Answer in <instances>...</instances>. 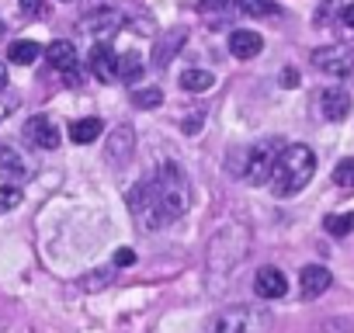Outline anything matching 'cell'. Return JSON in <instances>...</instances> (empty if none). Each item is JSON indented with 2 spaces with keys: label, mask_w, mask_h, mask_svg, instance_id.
I'll list each match as a JSON object with an SVG mask.
<instances>
[{
  "label": "cell",
  "mask_w": 354,
  "mask_h": 333,
  "mask_svg": "<svg viewBox=\"0 0 354 333\" xmlns=\"http://www.w3.org/2000/svg\"><path fill=\"white\" fill-rule=\"evenodd\" d=\"M132 216L153 233L181 219L192 209V181L177 163H160L156 171L129 191Z\"/></svg>",
  "instance_id": "obj_1"
},
{
  "label": "cell",
  "mask_w": 354,
  "mask_h": 333,
  "mask_svg": "<svg viewBox=\"0 0 354 333\" xmlns=\"http://www.w3.org/2000/svg\"><path fill=\"white\" fill-rule=\"evenodd\" d=\"M316 174V153L302 142H292L281 149L278 163H274V174H271V188L278 198H292L299 195Z\"/></svg>",
  "instance_id": "obj_2"
},
{
  "label": "cell",
  "mask_w": 354,
  "mask_h": 333,
  "mask_svg": "<svg viewBox=\"0 0 354 333\" xmlns=\"http://www.w3.org/2000/svg\"><path fill=\"white\" fill-rule=\"evenodd\" d=\"M247 250H250V233H247V226H226L223 233H216V240L209 243V278H212V285H216V278H230V271L247 257Z\"/></svg>",
  "instance_id": "obj_3"
},
{
  "label": "cell",
  "mask_w": 354,
  "mask_h": 333,
  "mask_svg": "<svg viewBox=\"0 0 354 333\" xmlns=\"http://www.w3.org/2000/svg\"><path fill=\"white\" fill-rule=\"evenodd\" d=\"M274 319L264 305H226L212 316L209 333H271Z\"/></svg>",
  "instance_id": "obj_4"
},
{
  "label": "cell",
  "mask_w": 354,
  "mask_h": 333,
  "mask_svg": "<svg viewBox=\"0 0 354 333\" xmlns=\"http://www.w3.org/2000/svg\"><path fill=\"white\" fill-rule=\"evenodd\" d=\"M25 184H28V166H25V160L18 156V149L0 146V216L21 205Z\"/></svg>",
  "instance_id": "obj_5"
},
{
  "label": "cell",
  "mask_w": 354,
  "mask_h": 333,
  "mask_svg": "<svg viewBox=\"0 0 354 333\" xmlns=\"http://www.w3.org/2000/svg\"><path fill=\"white\" fill-rule=\"evenodd\" d=\"M281 149H285V146H281L278 139H261V142H254L250 153H247V171H243V178H247L250 184H268L271 174H274V163H278Z\"/></svg>",
  "instance_id": "obj_6"
},
{
  "label": "cell",
  "mask_w": 354,
  "mask_h": 333,
  "mask_svg": "<svg viewBox=\"0 0 354 333\" xmlns=\"http://www.w3.org/2000/svg\"><path fill=\"white\" fill-rule=\"evenodd\" d=\"M313 66L326 77H351L354 73V46H344V42H333V46H323L313 53Z\"/></svg>",
  "instance_id": "obj_7"
},
{
  "label": "cell",
  "mask_w": 354,
  "mask_h": 333,
  "mask_svg": "<svg viewBox=\"0 0 354 333\" xmlns=\"http://www.w3.org/2000/svg\"><path fill=\"white\" fill-rule=\"evenodd\" d=\"M49 63H53V70L63 73L66 87H77L80 84V56H77V46L73 42H66V39L53 42L49 46Z\"/></svg>",
  "instance_id": "obj_8"
},
{
  "label": "cell",
  "mask_w": 354,
  "mask_h": 333,
  "mask_svg": "<svg viewBox=\"0 0 354 333\" xmlns=\"http://www.w3.org/2000/svg\"><path fill=\"white\" fill-rule=\"evenodd\" d=\"M25 135H28V142L39 146V149H56V146H59V129H56V122H53L49 115L28 118V122H25Z\"/></svg>",
  "instance_id": "obj_9"
},
{
  "label": "cell",
  "mask_w": 354,
  "mask_h": 333,
  "mask_svg": "<svg viewBox=\"0 0 354 333\" xmlns=\"http://www.w3.org/2000/svg\"><path fill=\"white\" fill-rule=\"evenodd\" d=\"M316 104H319V111H323L326 122H344V118L351 115V94H347L344 87H337V84L326 87Z\"/></svg>",
  "instance_id": "obj_10"
},
{
  "label": "cell",
  "mask_w": 354,
  "mask_h": 333,
  "mask_svg": "<svg viewBox=\"0 0 354 333\" xmlns=\"http://www.w3.org/2000/svg\"><path fill=\"white\" fill-rule=\"evenodd\" d=\"M330 285H333V274L323 264H306L299 271V292H302V298H319Z\"/></svg>",
  "instance_id": "obj_11"
},
{
  "label": "cell",
  "mask_w": 354,
  "mask_h": 333,
  "mask_svg": "<svg viewBox=\"0 0 354 333\" xmlns=\"http://www.w3.org/2000/svg\"><path fill=\"white\" fill-rule=\"evenodd\" d=\"M254 292H257L261 298H281V295L288 292V278L281 274V267L264 264V267L254 274Z\"/></svg>",
  "instance_id": "obj_12"
},
{
  "label": "cell",
  "mask_w": 354,
  "mask_h": 333,
  "mask_svg": "<svg viewBox=\"0 0 354 333\" xmlns=\"http://www.w3.org/2000/svg\"><path fill=\"white\" fill-rule=\"evenodd\" d=\"M87 66H91V73H94L101 84H111V80L118 77V56H115L111 46H104V42H97V46L91 49Z\"/></svg>",
  "instance_id": "obj_13"
},
{
  "label": "cell",
  "mask_w": 354,
  "mask_h": 333,
  "mask_svg": "<svg viewBox=\"0 0 354 333\" xmlns=\"http://www.w3.org/2000/svg\"><path fill=\"white\" fill-rule=\"evenodd\" d=\"M261 49H264V39L254 28H236L230 35V56H236V59H254V56H261Z\"/></svg>",
  "instance_id": "obj_14"
},
{
  "label": "cell",
  "mask_w": 354,
  "mask_h": 333,
  "mask_svg": "<svg viewBox=\"0 0 354 333\" xmlns=\"http://www.w3.org/2000/svg\"><path fill=\"white\" fill-rule=\"evenodd\" d=\"M122 21H125V18H122V11L101 8V11H91V15H84V18H80V28H84V32H115Z\"/></svg>",
  "instance_id": "obj_15"
},
{
  "label": "cell",
  "mask_w": 354,
  "mask_h": 333,
  "mask_svg": "<svg viewBox=\"0 0 354 333\" xmlns=\"http://www.w3.org/2000/svg\"><path fill=\"white\" fill-rule=\"evenodd\" d=\"M132 146H136L132 129H129V125H118V129L111 132V139H108V160H111V163H125L129 153H132Z\"/></svg>",
  "instance_id": "obj_16"
},
{
  "label": "cell",
  "mask_w": 354,
  "mask_h": 333,
  "mask_svg": "<svg viewBox=\"0 0 354 333\" xmlns=\"http://www.w3.org/2000/svg\"><path fill=\"white\" fill-rule=\"evenodd\" d=\"M39 56H42V46L32 42V39H18V42H11V49H8V59H11L15 66H32Z\"/></svg>",
  "instance_id": "obj_17"
},
{
  "label": "cell",
  "mask_w": 354,
  "mask_h": 333,
  "mask_svg": "<svg viewBox=\"0 0 354 333\" xmlns=\"http://www.w3.org/2000/svg\"><path fill=\"white\" fill-rule=\"evenodd\" d=\"M101 132H104V122H101V118H80V122L70 125V139H73L77 146H87V142L101 139Z\"/></svg>",
  "instance_id": "obj_18"
},
{
  "label": "cell",
  "mask_w": 354,
  "mask_h": 333,
  "mask_svg": "<svg viewBox=\"0 0 354 333\" xmlns=\"http://www.w3.org/2000/svg\"><path fill=\"white\" fill-rule=\"evenodd\" d=\"M185 39H188V35H185V28H174V32H170V42L163 39V42L156 46V59H153V63H156V66L163 70V66H167V63H170V59L177 56V49L185 46Z\"/></svg>",
  "instance_id": "obj_19"
},
{
  "label": "cell",
  "mask_w": 354,
  "mask_h": 333,
  "mask_svg": "<svg viewBox=\"0 0 354 333\" xmlns=\"http://www.w3.org/2000/svg\"><path fill=\"white\" fill-rule=\"evenodd\" d=\"M139 77H142V59L136 53H118V80L136 84Z\"/></svg>",
  "instance_id": "obj_20"
},
{
  "label": "cell",
  "mask_w": 354,
  "mask_h": 333,
  "mask_svg": "<svg viewBox=\"0 0 354 333\" xmlns=\"http://www.w3.org/2000/svg\"><path fill=\"white\" fill-rule=\"evenodd\" d=\"M212 84H216V77H212L209 70H185V73H181V87L192 91V94H202V91H209Z\"/></svg>",
  "instance_id": "obj_21"
},
{
  "label": "cell",
  "mask_w": 354,
  "mask_h": 333,
  "mask_svg": "<svg viewBox=\"0 0 354 333\" xmlns=\"http://www.w3.org/2000/svg\"><path fill=\"white\" fill-rule=\"evenodd\" d=\"M132 101H136L139 111H153V108L163 104V91L160 87H142V91H132Z\"/></svg>",
  "instance_id": "obj_22"
},
{
  "label": "cell",
  "mask_w": 354,
  "mask_h": 333,
  "mask_svg": "<svg viewBox=\"0 0 354 333\" xmlns=\"http://www.w3.org/2000/svg\"><path fill=\"white\" fill-rule=\"evenodd\" d=\"M333 184L337 188H354V156H347L333 166Z\"/></svg>",
  "instance_id": "obj_23"
},
{
  "label": "cell",
  "mask_w": 354,
  "mask_h": 333,
  "mask_svg": "<svg viewBox=\"0 0 354 333\" xmlns=\"http://www.w3.org/2000/svg\"><path fill=\"white\" fill-rule=\"evenodd\" d=\"M351 229H354V212H340V216L326 219V233L330 236H347Z\"/></svg>",
  "instance_id": "obj_24"
},
{
  "label": "cell",
  "mask_w": 354,
  "mask_h": 333,
  "mask_svg": "<svg viewBox=\"0 0 354 333\" xmlns=\"http://www.w3.org/2000/svg\"><path fill=\"white\" fill-rule=\"evenodd\" d=\"M240 11L250 18H268V15H274V4L271 0H240Z\"/></svg>",
  "instance_id": "obj_25"
},
{
  "label": "cell",
  "mask_w": 354,
  "mask_h": 333,
  "mask_svg": "<svg viewBox=\"0 0 354 333\" xmlns=\"http://www.w3.org/2000/svg\"><path fill=\"white\" fill-rule=\"evenodd\" d=\"M18 8H21L25 18H42V15H46V4H42V0H18Z\"/></svg>",
  "instance_id": "obj_26"
},
{
  "label": "cell",
  "mask_w": 354,
  "mask_h": 333,
  "mask_svg": "<svg viewBox=\"0 0 354 333\" xmlns=\"http://www.w3.org/2000/svg\"><path fill=\"white\" fill-rule=\"evenodd\" d=\"M233 8V0H198V11L202 15H212V11H226Z\"/></svg>",
  "instance_id": "obj_27"
},
{
  "label": "cell",
  "mask_w": 354,
  "mask_h": 333,
  "mask_svg": "<svg viewBox=\"0 0 354 333\" xmlns=\"http://www.w3.org/2000/svg\"><path fill=\"white\" fill-rule=\"evenodd\" d=\"M115 264H118V267H132V264H136V254H132L129 247H122V250L115 254Z\"/></svg>",
  "instance_id": "obj_28"
},
{
  "label": "cell",
  "mask_w": 354,
  "mask_h": 333,
  "mask_svg": "<svg viewBox=\"0 0 354 333\" xmlns=\"http://www.w3.org/2000/svg\"><path fill=\"white\" fill-rule=\"evenodd\" d=\"M18 108V97H0V118H8Z\"/></svg>",
  "instance_id": "obj_29"
},
{
  "label": "cell",
  "mask_w": 354,
  "mask_h": 333,
  "mask_svg": "<svg viewBox=\"0 0 354 333\" xmlns=\"http://www.w3.org/2000/svg\"><path fill=\"white\" fill-rule=\"evenodd\" d=\"M340 18H344V25H347V28L354 32V4H347V8L340 11Z\"/></svg>",
  "instance_id": "obj_30"
},
{
  "label": "cell",
  "mask_w": 354,
  "mask_h": 333,
  "mask_svg": "<svg viewBox=\"0 0 354 333\" xmlns=\"http://www.w3.org/2000/svg\"><path fill=\"white\" fill-rule=\"evenodd\" d=\"M299 84V73L295 70H285V87H295Z\"/></svg>",
  "instance_id": "obj_31"
},
{
  "label": "cell",
  "mask_w": 354,
  "mask_h": 333,
  "mask_svg": "<svg viewBox=\"0 0 354 333\" xmlns=\"http://www.w3.org/2000/svg\"><path fill=\"white\" fill-rule=\"evenodd\" d=\"M0 91H8V70H4V63H0Z\"/></svg>",
  "instance_id": "obj_32"
},
{
  "label": "cell",
  "mask_w": 354,
  "mask_h": 333,
  "mask_svg": "<svg viewBox=\"0 0 354 333\" xmlns=\"http://www.w3.org/2000/svg\"><path fill=\"white\" fill-rule=\"evenodd\" d=\"M4 32H8V28H4V21H0V35H4Z\"/></svg>",
  "instance_id": "obj_33"
}]
</instances>
